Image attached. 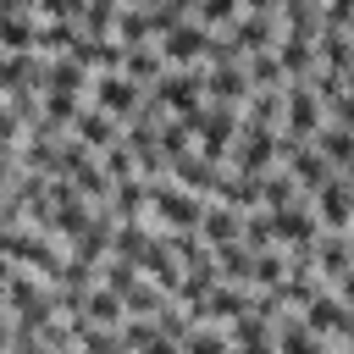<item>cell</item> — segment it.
Segmentation results:
<instances>
[{
	"label": "cell",
	"mask_w": 354,
	"mask_h": 354,
	"mask_svg": "<svg viewBox=\"0 0 354 354\" xmlns=\"http://www.w3.org/2000/svg\"><path fill=\"white\" fill-rule=\"evenodd\" d=\"M199 216H205V194H194V188L171 183V177L149 183V227H160V232H188V227H199Z\"/></svg>",
	"instance_id": "6da1fadb"
},
{
	"label": "cell",
	"mask_w": 354,
	"mask_h": 354,
	"mask_svg": "<svg viewBox=\"0 0 354 354\" xmlns=\"http://www.w3.org/2000/svg\"><path fill=\"white\" fill-rule=\"evenodd\" d=\"M188 122H194V149H199V155H210V160H227L243 116H238V105H199Z\"/></svg>",
	"instance_id": "7a4b0ae2"
},
{
	"label": "cell",
	"mask_w": 354,
	"mask_h": 354,
	"mask_svg": "<svg viewBox=\"0 0 354 354\" xmlns=\"http://www.w3.org/2000/svg\"><path fill=\"white\" fill-rule=\"evenodd\" d=\"M149 94H155L171 116H194V111L205 105V72H199V66H166V72L149 83Z\"/></svg>",
	"instance_id": "3957f363"
},
{
	"label": "cell",
	"mask_w": 354,
	"mask_h": 354,
	"mask_svg": "<svg viewBox=\"0 0 354 354\" xmlns=\"http://www.w3.org/2000/svg\"><path fill=\"white\" fill-rule=\"evenodd\" d=\"M321 122H326V105H321V94H315L304 77H288V83H282V133H293V138H310Z\"/></svg>",
	"instance_id": "277c9868"
},
{
	"label": "cell",
	"mask_w": 354,
	"mask_h": 354,
	"mask_svg": "<svg viewBox=\"0 0 354 354\" xmlns=\"http://www.w3.org/2000/svg\"><path fill=\"white\" fill-rule=\"evenodd\" d=\"M266 216H271V243H282V249H304V243H315V232H321V221H315L310 199L271 205Z\"/></svg>",
	"instance_id": "5b68a950"
},
{
	"label": "cell",
	"mask_w": 354,
	"mask_h": 354,
	"mask_svg": "<svg viewBox=\"0 0 354 354\" xmlns=\"http://www.w3.org/2000/svg\"><path fill=\"white\" fill-rule=\"evenodd\" d=\"M155 44H160L166 66H199V61H205V50H210V28H205V22H194V17H183V22H171Z\"/></svg>",
	"instance_id": "8992f818"
},
{
	"label": "cell",
	"mask_w": 354,
	"mask_h": 354,
	"mask_svg": "<svg viewBox=\"0 0 354 354\" xmlns=\"http://www.w3.org/2000/svg\"><path fill=\"white\" fill-rule=\"evenodd\" d=\"M88 94H94V105H100V111H111V116L122 122V116H133V105L144 100V83H133V77L116 66V72H94Z\"/></svg>",
	"instance_id": "52a82bcc"
},
{
	"label": "cell",
	"mask_w": 354,
	"mask_h": 354,
	"mask_svg": "<svg viewBox=\"0 0 354 354\" xmlns=\"http://www.w3.org/2000/svg\"><path fill=\"white\" fill-rule=\"evenodd\" d=\"M310 210H315L321 227H332V232H354V194H348L343 177H326V183L310 194Z\"/></svg>",
	"instance_id": "ba28073f"
},
{
	"label": "cell",
	"mask_w": 354,
	"mask_h": 354,
	"mask_svg": "<svg viewBox=\"0 0 354 354\" xmlns=\"http://www.w3.org/2000/svg\"><path fill=\"white\" fill-rule=\"evenodd\" d=\"M66 55H77L88 72H116L122 66V55H127V44L116 39V33H83L77 28V39H72V50Z\"/></svg>",
	"instance_id": "9c48e42d"
},
{
	"label": "cell",
	"mask_w": 354,
	"mask_h": 354,
	"mask_svg": "<svg viewBox=\"0 0 354 354\" xmlns=\"http://www.w3.org/2000/svg\"><path fill=\"white\" fill-rule=\"evenodd\" d=\"M249 72H243V61H216L210 72H205V100L210 105H243L249 100Z\"/></svg>",
	"instance_id": "30bf717a"
},
{
	"label": "cell",
	"mask_w": 354,
	"mask_h": 354,
	"mask_svg": "<svg viewBox=\"0 0 354 354\" xmlns=\"http://www.w3.org/2000/svg\"><path fill=\"white\" fill-rule=\"evenodd\" d=\"M105 205H111L116 221H149V177H138V171L133 177H116Z\"/></svg>",
	"instance_id": "8fae6325"
},
{
	"label": "cell",
	"mask_w": 354,
	"mask_h": 354,
	"mask_svg": "<svg viewBox=\"0 0 354 354\" xmlns=\"http://www.w3.org/2000/svg\"><path fill=\"white\" fill-rule=\"evenodd\" d=\"M194 232H199L210 249H216V243H232V238H243V210L227 205V199H205V216H199Z\"/></svg>",
	"instance_id": "7c38bea8"
},
{
	"label": "cell",
	"mask_w": 354,
	"mask_h": 354,
	"mask_svg": "<svg viewBox=\"0 0 354 354\" xmlns=\"http://www.w3.org/2000/svg\"><path fill=\"white\" fill-rule=\"evenodd\" d=\"M66 133H72V138H77L83 149H94V155H100V149H105L111 138H122V122H116L111 111H100V105H94V111L83 105V111L72 116V127H66Z\"/></svg>",
	"instance_id": "4fadbf2b"
},
{
	"label": "cell",
	"mask_w": 354,
	"mask_h": 354,
	"mask_svg": "<svg viewBox=\"0 0 354 354\" xmlns=\"http://www.w3.org/2000/svg\"><path fill=\"white\" fill-rule=\"evenodd\" d=\"M282 166L293 171V183H299V194H304V199H310V194H315V188H321L326 177H337V166H332V160H326V155H321L315 144H299V149H293V155H288Z\"/></svg>",
	"instance_id": "5bb4252c"
},
{
	"label": "cell",
	"mask_w": 354,
	"mask_h": 354,
	"mask_svg": "<svg viewBox=\"0 0 354 354\" xmlns=\"http://www.w3.org/2000/svg\"><path fill=\"white\" fill-rule=\"evenodd\" d=\"M166 177L210 199V188H216V177H221V160H210V155H199V149H183V155L171 160V171H166Z\"/></svg>",
	"instance_id": "9a60e30c"
},
{
	"label": "cell",
	"mask_w": 354,
	"mask_h": 354,
	"mask_svg": "<svg viewBox=\"0 0 354 354\" xmlns=\"http://www.w3.org/2000/svg\"><path fill=\"white\" fill-rule=\"evenodd\" d=\"M72 315H88V321H100V326H122L127 304H122V293H116V288H105V282H88Z\"/></svg>",
	"instance_id": "2e32d148"
},
{
	"label": "cell",
	"mask_w": 354,
	"mask_h": 354,
	"mask_svg": "<svg viewBox=\"0 0 354 354\" xmlns=\"http://www.w3.org/2000/svg\"><path fill=\"white\" fill-rule=\"evenodd\" d=\"M227 337L232 348H277V321L260 310H243L238 321H227Z\"/></svg>",
	"instance_id": "e0dca14e"
},
{
	"label": "cell",
	"mask_w": 354,
	"mask_h": 354,
	"mask_svg": "<svg viewBox=\"0 0 354 354\" xmlns=\"http://www.w3.org/2000/svg\"><path fill=\"white\" fill-rule=\"evenodd\" d=\"M310 144H315L337 171H348V166H354V127H343V122H321V127L310 133Z\"/></svg>",
	"instance_id": "ac0fdd59"
},
{
	"label": "cell",
	"mask_w": 354,
	"mask_h": 354,
	"mask_svg": "<svg viewBox=\"0 0 354 354\" xmlns=\"http://www.w3.org/2000/svg\"><path fill=\"white\" fill-rule=\"evenodd\" d=\"M122 304H127V315H155L160 304H171V293H166L149 271H138V277L122 288Z\"/></svg>",
	"instance_id": "d6986e66"
},
{
	"label": "cell",
	"mask_w": 354,
	"mask_h": 354,
	"mask_svg": "<svg viewBox=\"0 0 354 354\" xmlns=\"http://www.w3.org/2000/svg\"><path fill=\"white\" fill-rule=\"evenodd\" d=\"M122 72H127L133 83H144V88H149V83L166 72V55H160V44H155V39H149V44H127V55H122Z\"/></svg>",
	"instance_id": "ffe728a7"
},
{
	"label": "cell",
	"mask_w": 354,
	"mask_h": 354,
	"mask_svg": "<svg viewBox=\"0 0 354 354\" xmlns=\"http://www.w3.org/2000/svg\"><path fill=\"white\" fill-rule=\"evenodd\" d=\"M72 39H77V22H72V17H39L33 50H39V55H66Z\"/></svg>",
	"instance_id": "44dd1931"
},
{
	"label": "cell",
	"mask_w": 354,
	"mask_h": 354,
	"mask_svg": "<svg viewBox=\"0 0 354 354\" xmlns=\"http://www.w3.org/2000/svg\"><path fill=\"white\" fill-rule=\"evenodd\" d=\"M111 33H116L122 44H149V39H155V22H149V11H144V6H127V0H122V11H116V22H111Z\"/></svg>",
	"instance_id": "7402d4cb"
},
{
	"label": "cell",
	"mask_w": 354,
	"mask_h": 354,
	"mask_svg": "<svg viewBox=\"0 0 354 354\" xmlns=\"http://www.w3.org/2000/svg\"><path fill=\"white\" fill-rule=\"evenodd\" d=\"M243 72H249V83H254V88H282V83H288V72H282L277 50H254V55H243Z\"/></svg>",
	"instance_id": "603a6c76"
},
{
	"label": "cell",
	"mask_w": 354,
	"mask_h": 354,
	"mask_svg": "<svg viewBox=\"0 0 354 354\" xmlns=\"http://www.w3.org/2000/svg\"><path fill=\"white\" fill-rule=\"evenodd\" d=\"M100 166L111 171V183H116V177H133V171H138V155H133L127 133H122V138H111V144L100 149Z\"/></svg>",
	"instance_id": "cb8c5ba5"
},
{
	"label": "cell",
	"mask_w": 354,
	"mask_h": 354,
	"mask_svg": "<svg viewBox=\"0 0 354 354\" xmlns=\"http://www.w3.org/2000/svg\"><path fill=\"white\" fill-rule=\"evenodd\" d=\"M238 0H194V22H205L210 33H221V28H232L238 22Z\"/></svg>",
	"instance_id": "d4e9b609"
},
{
	"label": "cell",
	"mask_w": 354,
	"mask_h": 354,
	"mask_svg": "<svg viewBox=\"0 0 354 354\" xmlns=\"http://www.w3.org/2000/svg\"><path fill=\"white\" fill-rule=\"evenodd\" d=\"M39 94H44V116L61 127H72V116L83 111V94H72V88H39Z\"/></svg>",
	"instance_id": "484cf974"
},
{
	"label": "cell",
	"mask_w": 354,
	"mask_h": 354,
	"mask_svg": "<svg viewBox=\"0 0 354 354\" xmlns=\"http://www.w3.org/2000/svg\"><path fill=\"white\" fill-rule=\"evenodd\" d=\"M22 133H28V127H22V122H17V111H11L6 100H0V149L11 155V149L22 144Z\"/></svg>",
	"instance_id": "4316f807"
},
{
	"label": "cell",
	"mask_w": 354,
	"mask_h": 354,
	"mask_svg": "<svg viewBox=\"0 0 354 354\" xmlns=\"http://www.w3.org/2000/svg\"><path fill=\"white\" fill-rule=\"evenodd\" d=\"M33 17H83V0H33Z\"/></svg>",
	"instance_id": "83f0119b"
},
{
	"label": "cell",
	"mask_w": 354,
	"mask_h": 354,
	"mask_svg": "<svg viewBox=\"0 0 354 354\" xmlns=\"http://www.w3.org/2000/svg\"><path fill=\"white\" fill-rule=\"evenodd\" d=\"M321 17H326V22H337V28H343V22H348V17H354V0H321Z\"/></svg>",
	"instance_id": "f1b7e54d"
},
{
	"label": "cell",
	"mask_w": 354,
	"mask_h": 354,
	"mask_svg": "<svg viewBox=\"0 0 354 354\" xmlns=\"http://www.w3.org/2000/svg\"><path fill=\"white\" fill-rule=\"evenodd\" d=\"M238 6H243V11H277L282 0H238Z\"/></svg>",
	"instance_id": "f546056e"
},
{
	"label": "cell",
	"mask_w": 354,
	"mask_h": 354,
	"mask_svg": "<svg viewBox=\"0 0 354 354\" xmlns=\"http://www.w3.org/2000/svg\"><path fill=\"white\" fill-rule=\"evenodd\" d=\"M11 166H17V160H11L6 149H0V194H6V183H11Z\"/></svg>",
	"instance_id": "4dcf8cb0"
},
{
	"label": "cell",
	"mask_w": 354,
	"mask_h": 354,
	"mask_svg": "<svg viewBox=\"0 0 354 354\" xmlns=\"http://www.w3.org/2000/svg\"><path fill=\"white\" fill-rule=\"evenodd\" d=\"M343 88H348V94H354V61H348V66H343Z\"/></svg>",
	"instance_id": "1f68e13d"
},
{
	"label": "cell",
	"mask_w": 354,
	"mask_h": 354,
	"mask_svg": "<svg viewBox=\"0 0 354 354\" xmlns=\"http://www.w3.org/2000/svg\"><path fill=\"white\" fill-rule=\"evenodd\" d=\"M337 177H343V183H348V194H354V166H348V171H337Z\"/></svg>",
	"instance_id": "d6a6232c"
},
{
	"label": "cell",
	"mask_w": 354,
	"mask_h": 354,
	"mask_svg": "<svg viewBox=\"0 0 354 354\" xmlns=\"http://www.w3.org/2000/svg\"><path fill=\"white\" fill-rule=\"evenodd\" d=\"M343 33H348V39H354V17H348V22H343Z\"/></svg>",
	"instance_id": "836d02e7"
}]
</instances>
